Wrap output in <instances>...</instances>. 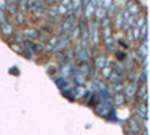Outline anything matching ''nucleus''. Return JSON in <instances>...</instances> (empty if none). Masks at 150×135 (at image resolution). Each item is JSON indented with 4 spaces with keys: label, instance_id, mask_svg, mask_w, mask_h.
I'll return each mask as SVG.
<instances>
[{
    "label": "nucleus",
    "instance_id": "obj_5",
    "mask_svg": "<svg viewBox=\"0 0 150 135\" xmlns=\"http://www.w3.org/2000/svg\"><path fill=\"white\" fill-rule=\"evenodd\" d=\"M126 128L129 132H132L134 135H140V132L143 131V125H141V119H138L137 116H132L128 119L126 122Z\"/></svg>",
    "mask_w": 150,
    "mask_h": 135
},
{
    "label": "nucleus",
    "instance_id": "obj_20",
    "mask_svg": "<svg viewBox=\"0 0 150 135\" xmlns=\"http://www.w3.org/2000/svg\"><path fill=\"white\" fill-rule=\"evenodd\" d=\"M59 2H62V0H56V3H59Z\"/></svg>",
    "mask_w": 150,
    "mask_h": 135
},
{
    "label": "nucleus",
    "instance_id": "obj_15",
    "mask_svg": "<svg viewBox=\"0 0 150 135\" xmlns=\"http://www.w3.org/2000/svg\"><path fill=\"white\" fill-rule=\"evenodd\" d=\"M14 42H17V44H23L24 41H26V36H24V33H23V30H18V32H14Z\"/></svg>",
    "mask_w": 150,
    "mask_h": 135
},
{
    "label": "nucleus",
    "instance_id": "obj_4",
    "mask_svg": "<svg viewBox=\"0 0 150 135\" xmlns=\"http://www.w3.org/2000/svg\"><path fill=\"white\" fill-rule=\"evenodd\" d=\"M107 60H108V54L107 53H102V51H98L92 59H90V63L93 65V68L96 69V72H99L107 63Z\"/></svg>",
    "mask_w": 150,
    "mask_h": 135
},
{
    "label": "nucleus",
    "instance_id": "obj_18",
    "mask_svg": "<svg viewBox=\"0 0 150 135\" xmlns=\"http://www.w3.org/2000/svg\"><path fill=\"white\" fill-rule=\"evenodd\" d=\"M9 42V47L14 50L15 53H18V54H21V51H23V47L20 45V44H17V42H14V41H8Z\"/></svg>",
    "mask_w": 150,
    "mask_h": 135
},
{
    "label": "nucleus",
    "instance_id": "obj_2",
    "mask_svg": "<svg viewBox=\"0 0 150 135\" xmlns=\"http://www.w3.org/2000/svg\"><path fill=\"white\" fill-rule=\"evenodd\" d=\"M137 89H138V83L137 81H125L123 93L126 98V104L134 105L137 102Z\"/></svg>",
    "mask_w": 150,
    "mask_h": 135
},
{
    "label": "nucleus",
    "instance_id": "obj_17",
    "mask_svg": "<svg viewBox=\"0 0 150 135\" xmlns=\"http://www.w3.org/2000/svg\"><path fill=\"white\" fill-rule=\"evenodd\" d=\"M21 56H24L27 60H33V59H35V53H33L32 50H29V48H23Z\"/></svg>",
    "mask_w": 150,
    "mask_h": 135
},
{
    "label": "nucleus",
    "instance_id": "obj_12",
    "mask_svg": "<svg viewBox=\"0 0 150 135\" xmlns=\"http://www.w3.org/2000/svg\"><path fill=\"white\" fill-rule=\"evenodd\" d=\"M12 18H14V21L18 24L20 27H24L27 24V21H29V14H24V12H21V11H17V14Z\"/></svg>",
    "mask_w": 150,
    "mask_h": 135
},
{
    "label": "nucleus",
    "instance_id": "obj_16",
    "mask_svg": "<svg viewBox=\"0 0 150 135\" xmlns=\"http://www.w3.org/2000/svg\"><path fill=\"white\" fill-rule=\"evenodd\" d=\"M114 56H116V59H117V62H123V60L128 59V51H126V50H116Z\"/></svg>",
    "mask_w": 150,
    "mask_h": 135
},
{
    "label": "nucleus",
    "instance_id": "obj_11",
    "mask_svg": "<svg viewBox=\"0 0 150 135\" xmlns=\"http://www.w3.org/2000/svg\"><path fill=\"white\" fill-rule=\"evenodd\" d=\"M23 33L26 36V39H38V35H39V29L35 26H27L26 29H23Z\"/></svg>",
    "mask_w": 150,
    "mask_h": 135
},
{
    "label": "nucleus",
    "instance_id": "obj_7",
    "mask_svg": "<svg viewBox=\"0 0 150 135\" xmlns=\"http://www.w3.org/2000/svg\"><path fill=\"white\" fill-rule=\"evenodd\" d=\"M111 104L112 107H125L126 105V98H125V93H112L111 95Z\"/></svg>",
    "mask_w": 150,
    "mask_h": 135
},
{
    "label": "nucleus",
    "instance_id": "obj_3",
    "mask_svg": "<svg viewBox=\"0 0 150 135\" xmlns=\"http://www.w3.org/2000/svg\"><path fill=\"white\" fill-rule=\"evenodd\" d=\"M123 9L128 12L129 15L132 17H138L141 12H146L144 6L141 5L140 0H125V3H123Z\"/></svg>",
    "mask_w": 150,
    "mask_h": 135
},
{
    "label": "nucleus",
    "instance_id": "obj_19",
    "mask_svg": "<svg viewBox=\"0 0 150 135\" xmlns=\"http://www.w3.org/2000/svg\"><path fill=\"white\" fill-rule=\"evenodd\" d=\"M123 33H125V36L128 38V42L129 44H132L134 42V36H132V29L129 27V29H126V30H123Z\"/></svg>",
    "mask_w": 150,
    "mask_h": 135
},
{
    "label": "nucleus",
    "instance_id": "obj_9",
    "mask_svg": "<svg viewBox=\"0 0 150 135\" xmlns=\"http://www.w3.org/2000/svg\"><path fill=\"white\" fill-rule=\"evenodd\" d=\"M86 105H89V107H95L98 102H99V95H98V92H95V90H89L87 89V93H86Z\"/></svg>",
    "mask_w": 150,
    "mask_h": 135
},
{
    "label": "nucleus",
    "instance_id": "obj_10",
    "mask_svg": "<svg viewBox=\"0 0 150 135\" xmlns=\"http://www.w3.org/2000/svg\"><path fill=\"white\" fill-rule=\"evenodd\" d=\"M147 99H149L147 84H138V89H137V101L147 102Z\"/></svg>",
    "mask_w": 150,
    "mask_h": 135
},
{
    "label": "nucleus",
    "instance_id": "obj_14",
    "mask_svg": "<svg viewBox=\"0 0 150 135\" xmlns=\"http://www.w3.org/2000/svg\"><path fill=\"white\" fill-rule=\"evenodd\" d=\"M105 17H107V11H105L101 5H99V6L95 9V14H93V18H92V20H96V21L101 23Z\"/></svg>",
    "mask_w": 150,
    "mask_h": 135
},
{
    "label": "nucleus",
    "instance_id": "obj_8",
    "mask_svg": "<svg viewBox=\"0 0 150 135\" xmlns=\"http://www.w3.org/2000/svg\"><path fill=\"white\" fill-rule=\"evenodd\" d=\"M14 32H15V30H14V26L11 24V21H9V20L0 24V33H2L6 39H9L11 36L14 35Z\"/></svg>",
    "mask_w": 150,
    "mask_h": 135
},
{
    "label": "nucleus",
    "instance_id": "obj_1",
    "mask_svg": "<svg viewBox=\"0 0 150 135\" xmlns=\"http://www.w3.org/2000/svg\"><path fill=\"white\" fill-rule=\"evenodd\" d=\"M87 32H89V45L101 48V23L96 20H90Z\"/></svg>",
    "mask_w": 150,
    "mask_h": 135
},
{
    "label": "nucleus",
    "instance_id": "obj_13",
    "mask_svg": "<svg viewBox=\"0 0 150 135\" xmlns=\"http://www.w3.org/2000/svg\"><path fill=\"white\" fill-rule=\"evenodd\" d=\"M107 83H111V84L125 83V74H120V72H116V71H111V74H110V77H108Z\"/></svg>",
    "mask_w": 150,
    "mask_h": 135
},
{
    "label": "nucleus",
    "instance_id": "obj_6",
    "mask_svg": "<svg viewBox=\"0 0 150 135\" xmlns=\"http://www.w3.org/2000/svg\"><path fill=\"white\" fill-rule=\"evenodd\" d=\"M134 116H137L141 120H147V102L137 101L134 104Z\"/></svg>",
    "mask_w": 150,
    "mask_h": 135
}]
</instances>
